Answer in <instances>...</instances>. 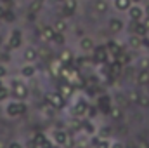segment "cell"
Segmentation results:
<instances>
[{"mask_svg": "<svg viewBox=\"0 0 149 148\" xmlns=\"http://www.w3.org/2000/svg\"><path fill=\"white\" fill-rule=\"evenodd\" d=\"M24 110H26V108H24V105H16V103H12V105H9V106H7V113H9L10 117L19 115V113H23Z\"/></svg>", "mask_w": 149, "mask_h": 148, "instance_id": "6da1fadb", "label": "cell"}, {"mask_svg": "<svg viewBox=\"0 0 149 148\" xmlns=\"http://www.w3.org/2000/svg\"><path fill=\"white\" fill-rule=\"evenodd\" d=\"M14 91H16V94H17L19 98H24V96H26V89H24L23 85H17V84H14Z\"/></svg>", "mask_w": 149, "mask_h": 148, "instance_id": "7a4b0ae2", "label": "cell"}, {"mask_svg": "<svg viewBox=\"0 0 149 148\" xmlns=\"http://www.w3.org/2000/svg\"><path fill=\"white\" fill-rule=\"evenodd\" d=\"M66 140H68V138H66L64 132H56V141H57V143L63 145V143H66Z\"/></svg>", "mask_w": 149, "mask_h": 148, "instance_id": "3957f363", "label": "cell"}, {"mask_svg": "<svg viewBox=\"0 0 149 148\" xmlns=\"http://www.w3.org/2000/svg\"><path fill=\"white\" fill-rule=\"evenodd\" d=\"M17 45H19V35L12 33V37H10V47H17Z\"/></svg>", "mask_w": 149, "mask_h": 148, "instance_id": "277c9868", "label": "cell"}, {"mask_svg": "<svg viewBox=\"0 0 149 148\" xmlns=\"http://www.w3.org/2000/svg\"><path fill=\"white\" fill-rule=\"evenodd\" d=\"M23 75H26V77H30V75H33V68H31V66H26V68L23 70Z\"/></svg>", "mask_w": 149, "mask_h": 148, "instance_id": "5b68a950", "label": "cell"}, {"mask_svg": "<svg viewBox=\"0 0 149 148\" xmlns=\"http://www.w3.org/2000/svg\"><path fill=\"white\" fill-rule=\"evenodd\" d=\"M5 98H7V89L0 87V99H5Z\"/></svg>", "mask_w": 149, "mask_h": 148, "instance_id": "8992f818", "label": "cell"}, {"mask_svg": "<svg viewBox=\"0 0 149 148\" xmlns=\"http://www.w3.org/2000/svg\"><path fill=\"white\" fill-rule=\"evenodd\" d=\"M26 58H28V59H33V58H35V52L28 51V52H26Z\"/></svg>", "mask_w": 149, "mask_h": 148, "instance_id": "52a82bcc", "label": "cell"}, {"mask_svg": "<svg viewBox=\"0 0 149 148\" xmlns=\"http://www.w3.org/2000/svg\"><path fill=\"white\" fill-rule=\"evenodd\" d=\"M9 148H23V147H21L19 143H10V145H9Z\"/></svg>", "mask_w": 149, "mask_h": 148, "instance_id": "ba28073f", "label": "cell"}, {"mask_svg": "<svg viewBox=\"0 0 149 148\" xmlns=\"http://www.w3.org/2000/svg\"><path fill=\"white\" fill-rule=\"evenodd\" d=\"M97 148H109V147H108V143H99Z\"/></svg>", "mask_w": 149, "mask_h": 148, "instance_id": "9c48e42d", "label": "cell"}, {"mask_svg": "<svg viewBox=\"0 0 149 148\" xmlns=\"http://www.w3.org/2000/svg\"><path fill=\"white\" fill-rule=\"evenodd\" d=\"M3 75H5V68H3V66H0V77H3Z\"/></svg>", "mask_w": 149, "mask_h": 148, "instance_id": "30bf717a", "label": "cell"}, {"mask_svg": "<svg viewBox=\"0 0 149 148\" xmlns=\"http://www.w3.org/2000/svg\"><path fill=\"white\" fill-rule=\"evenodd\" d=\"M111 148H123V147H121V145H120V143H116V145H113Z\"/></svg>", "mask_w": 149, "mask_h": 148, "instance_id": "8fae6325", "label": "cell"}, {"mask_svg": "<svg viewBox=\"0 0 149 148\" xmlns=\"http://www.w3.org/2000/svg\"><path fill=\"white\" fill-rule=\"evenodd\" d=\"M141 148H148V145H146L144 141H141Z\"/></svg>", "mask_w": 149, "mask_h": 148, "instance_id": "7c38bea8", "label": "cell"}, {"mask_svg": "<svg viewBox=\"0 0 149 148\" xmlns=\"http://www.w3.org/2000/svg\"><path fill=\"white\" fill-rule=\"evenodd\" d=\"M0 16H3V11H2V9H0Z\"/></svg>", "mask_w": 149, "mask_h": 148, "instance_id": "4fadbf2b", "label": "cell"}, {"mask_svg": "<svg viewBox=\"0 0 149 148\" xmlns=\"http://www.w3.org/2000/svg\"><path fill=\"white\" fill-rule=\"evenodd\" d=\"M0 87H2V84H0Z\"/></svg>", "mask_w": 149, "mask_h": 148, "instance_id": "5bb4252c", "label": "cell"}, {"mask_svg": "<svg viewBox=\"0 0 149 148\" xmlns=\"http://www.w3.org/2000/svg\"><path fill=\"white\" fill-rule=\"evenodd\" d=\"M50 148H54V147H50Z\"/></svg>", "mask_w": 149, "mask_h": 148, "instance_id": "9a60e30c", "label": "cell"}]
</instances>
